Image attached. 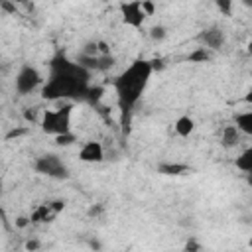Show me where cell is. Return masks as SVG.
I'll list each match as a JSON object with an SVG mask.
<instances>
[{
	"mask_svg": "<svg viewBox=\"0 0 252 252\" xmlns=\"http://www.w3.org/2000/svg\"><path fill=\"white\" fill-rule=\"evenodd\" d=\"M89 79L91 71L59 53L49 61V77L41 87V96L47 100L85 98L91 89Z\"/></svg>",
	"mask_w": 252,
	"mask_h": 252,
	"instance_id": "1",
	"label": "cell"
},
{
	"mask_svg": "<svg viewBox=\"0 0 252 252\" xmlns=\"http://www.w3.org/2000/svg\"><path fill=\"white\" fill-rule=\"evenodd\" d=\"M152 73H154L152 61L136 59L114 79V93H116L118 106L122 112V122H126V116L134 110V106L142 98Z\"/></svg>",
	"mask_w": 252,
	"mask_h": 252,
	"instance_id": "2",
	"label": "cell"
},
{
	"mask_svg": "<svg viewBox=\"0 0 252 252\" xmlns=\"http://www.w3.org/2000/svg\"><path fill=\"white\" fill-rule=\"evenodd\" d=\"M71 110H73L71 104H65L61 108H55V110H45L41 114V120H39L41 130L45 134H51V136L69 132L71 130Z\"/></svg>",
	"mask_w": 252,
	"mask_h": 252,
	"instance_id": "3",
	"label": "cell"
},
{
	"mask_svg": "<svg viewBox=\"0 0 252 252\" xmlns=\"http://www.w3.org/2000/svg\"><path fill=\"white\" fill-rule=\"evenodd\" d=\"M33 169L41 175L53 177V179H67L69 177V167L57 154H43L33 161Z\"/></svg>",
	"mask_w": 252,
	"mask_h": 252,
	"instance_id": "4",
	"label": "cell"
},
{
	"mask_svg": "<svg viewBox=\"0 0 252 252\" xmlns=\"http://www.w3.org/2000/svg\"><path fill=\"white\" fill-rule=\"evenodd\" d=\"M41 81H43L41 73L33 65H22V69L14 79V89L18 94H30L41 85Z\"/></svg>",
	"mask_w": 252,
	"mask_h": 252,
	"instance_id": "5",
	"label": "cell"
},
{
	"mask_svg": "<svg viewBox=\"0 0 252 252\" xmlns=\"http://www.w3.org/2000/svg\"><path fill=\"white\" fill-rule=\"evenodd\" d=\"M120 16H122V22L130 28H142L144 22H146V14L142 10V0H128V2H122L120 4Z\"/></svg>",
	"mask_w": 252,
	"mask_h": 252,
	"instance_id": "6",
	"label": "cell"
},
{
	"mask_svg": "<svg viewBox=\"0 0 252 252\" xmlns=\"http://www.w3.org/2000/svg\"><path fill=\"white\" fill-rule=\"evenodd\" d=\"M197 39L201 41V45H203V47H207V49H211V51L220 49V47L224 45V41H226L222 28H217V26L203 30V32L197 35Z\"/></svg>",
	"mask_w": 252,
	"mask_h": 252,
	"instance_id": "7",
	"label": "cell"
},
{
	"mask_svg": "<svg viewBox=\"0 0 252 252\" xmlns=\"http://www.w3.org/2000/svg\"><path fill=\"white\" fill-rule=\"evenodd\" d=\"M79 159L85 163H100L104 159V148L100 142L89 140L83 144V148L79 150Z\"/></svg>",
	"mask_w": 252,
	"mask_h": 252,
	"instance_id": "8",
	"label": "cell"
},
{
	"mask_svg": "<svg viewBox=\"0 0 252 252\" xmlns=\"http://www.w3.org/2000/svg\"><path fill=\"white\" fill-rule=\"evenodd\" d=\"M57 215H59V211L51 203H45V205H39V207L33 209V213L30 217V222H35V224H39V222H51Z\"/></svg>",
	"mask_w": 252,
	"mask_h": 252,
	"instance_id": "9",
	"label": "cell"
},
{
	"mask_svg": "<svg viewBox=\"0 0 252 252\" xmlns=\"http://www.w3.org/2000/svg\"><path fill=\"white\" fill-rule=\"evenodd\" d=\"M240 130L236 128V126H224L222 128V134H220V144L226 148V150H230V148H236L238 144H240Z\"/></svg>",
	"mask_w": 252,
	"mask_h": 252,
	"instance_id": "10",
	"label": "cell"
},
{
	"mask_svg": "<svg viewBox=\"0 0 252 252\" xmlns=\"http://www.w3.org/2000/svg\"><path fill=\"white\" fill-rule=\"evenodd\" d=\"M175 132H177V136H181V138H187V136H191L193 134V130H195V120L191 118V116H179L177 120H175Z\"/></svg>",
	"mask_w": 252,
	"mask_h": 252,
	"instance_id": "11",
	"label": "cell"
},
{
	"mask_svg": "<svg viewBox=\"0 0 252 252\" xmlns=\"http://www.w3.org/2000/svg\"><path fill=\"white\" fill-rule=\"evenodd\" d=\"M234 122H236V128L240 130V134H246V136L252 134V112H250V110L236 114Z\"/></svg>",
	"mask_w": 252,
	"mask_h": 252,
	"instance_id": "12",
	"label": "cell"
},
{
	"mask_svg": "<svg viewBox=\"0 0 252 252\" xmlns=\"http://www.w3.org/2000/svg\"><path fill=\"white\" fill-rule=\"evenodd\" d=\"M158 171L163 175H183L189 171V165H185V163H159Z\"/></svg>",
	"mask_w": 252,
	"mask_h": 252,
	"instance_id": "13",
	"label": "cell"
},
{
	"mask_svg": "<svg viewBox=\"0 0 252 252\" xmlns=\"http://www.w3.org/2000/svg\"><path fill=\"white\" fill-rule=\"evenodd\" d=\"M211 59V49H207V47H197V49H193L189 55H187V61H191V63H207Z\"/></svg>",
	"mask_w": 252,
	"mask_h": 252,
	"instance_id": "14",
	"label": "cell"
},
{
	"mask_svg": "<svg viewBox=\"0 0 252 252\" xmlns=\"http://www.w3.org/2000/svg\"><path fill=\"white\" fill-rule=\"evenodd\" d=\"M236 167L240 169V171H244V173H248V171H252V150L248 148V150H244L238 158H236Z\"/></svg>",
	"mask_w": 252,
	"mask_h": 252,
	"instance_id": "15",
	"label": "cell"
},
{
	"mask_svg": "<svg viewBox=\"0 0 252 252\" xmlns=\"http://www.w3.org/2000/svg\"><path fill=\"white\" fill-rule=\"evenodd\" d=\"M114 65V57L108 55H98V63H96V71H108Z\"/></svg>",
	"mask_w": 252,
	"mask_h": 252,
	"instance_id": "16",
	"label": "cell"
},
{
	"mask_svg": "<svg viewBox=\"0 0 252 252\" xmlns=\"http://www.w3.org/2000/svg\"><path fill=\"white\" fill-rule=\"evenodd\" d=\"M77 138H75V134L69 130V132H63V134H57L55 136V144L57 146H71L73 142H75Z\"/></svg>",
	"mask_w": 252,
	"mask_h": 252,
	"instance_id": "17",
	"label": "cell"
},
{
	"mask_svg": "<svg viewBox=\"0 0 252 252\" xmlns=\"http://www.w3.org/2000/svg\"><path fill=\"white\" fill-rule=\"evenodd\" d=\"M165 35H167V30H165L163 26H152V28H150V37H152L154 41H163Z\"/></svg>",
	"mask_w": 252,
	"mask_h": 252,
	"instance_id": "18",
	"label": "cell"
},
{
	"mask_svg": "<svg viewBox=\"0 0 252 252\" xmlns=\"http://www.w3.org/2000/svg\"><path fill=\"white\" fill-rule=\"evenodd\" d=\"M215 6L222 16H230L232 14V0H215Z\"/></svg>",
	"mask_w": 252,
	"mask_h": 252,
	"instance_id": "19",
	"label": "cell"
},
{
	"mask_svg": "<svg viewBox=\"0 0 252 252\" xmlns=\"http://www.w3.org/2000/svg\"><path fill=\"white\" fill-rule=\"evenodd\" d=\"M81 53H83V55H98V45H96V41H87V43L83 45Z\"/></svg>",
	"mask_w": 252,
	"mask_h": 252,
	"instance_id": "20",
	"label": "cell"
},
{
	"mask_svg": "<svg viewBox=\"0 0 252 252\" xmlns=\"http://www.w3.org/2000/svg\"><path fill=\"white\" fill-rule=\"evenodd\" d=\"M142 10H144L146 16H152V14L156 12V6H154L152 0H142Z\"/></svg>",
	"mask_w": 252,
	"mask_h": 252,
	"instance_id": "21",
	"label": "cell"
},
{
	"mask_svg": "<svg viewBox=\"0 0 252 252\" xmlns=\"http://www.w3.org/2000/svg\"><path fill=\"white\" fill-rule=\"evenodd\" d=\"M2 8L6 10V12H16V4H12V0H2Z\"/></svg>",
	"mask_w": 252,
	"mask_h": 252,
	"instance_id": "22",
	"label": "cell"
},
{
	"mask_svg": "<svg viewBox=\"0 0 252 252\" xmlns=\"http://www.w3.org/2000/svg\"><path fill=\"white\" fill-rule=\"evenodd\" d=\"M35 248H39V242L37 240H28L26 242V250H35Z\"/></svg>",
	"mask_w": 252,
	"mask_h": 252,
	"instance_id": "23",
	"label": "cell"
},
{
	"mask_svg": "<svg viewBox=\"0 0 252 252\" xmlns=\"http://www.w3.org/2000/svg\"><path fill=\"white\" fill-rule=\"evenodd\" d=\"M185 250H199V244L197 242H187L185 244Z\"/></svg>",
	"mask_w": 252,
	"mask_h": 252,
	"instance_id": "24",
	"label": "cell"
},
{
	"mask_svg": "<svg viewBox=\"0 0 252 252\" xmlns=\"http://www.w3.org/2000/svg\"><path fill=\"white\" fill-rule=\"evenodd\" d=\"M26 224H28V219H26V217L18 219V226H26Z\"/></svg>",
	"mask_w": 252,
	"mask_h": 252,
	"instance_id": "25",
	"label": "cell"
},
{
	"mask_svg": "<svg viewBox=\"0 0 252 252\" xmlns=\"http://www.w3.org/2000/svg\"><path fill=\"white\" fill-rule=\"evenodd\" d=\"M242 4L244 6H252V0H242Z\"/></svg>",
	"mask_w": 252,
	"mask_h": 252,
	"instance_id": "26",
	"label": "cell"
},
{
	"mask_svg": "<svg viewBox=\"0 0 252 252\" xmlns=\"http://www.w3.org/2000/svg\"><path fill=\"white\" fill-rule=\"evenodd\" d=\"M0 195H2V185H0ZM0 215H2V209H0Z\"/></svg>",
	"mask_w": 252,
	"mask_h": 252,
	"instance_id": "27",
	"label": "cell"
},
{
	"mask_svg": "<svg viewBox=\"0 0 252 252\" xmlns=\"http://www.w3.org/2000/svg\"><path fill=\"white\" fill-rule=\"evenodd\" d=\"M12 2H26V0H12Z\"/></svg>",
	"mask_w": 252,
	"mask_h": 252,
	"instance_id": "28",
	"label": "cell"
}]
</instances>
